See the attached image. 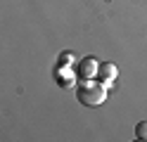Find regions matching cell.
<instances>
[{
  "instance_id": "cell-2",
  "label": "cell",
  "mask_w": 147,
  "mask_h": 142,
  "mask_svg": "<svg viewBox=\"0 0 147 142\" xmlns=\"http://www.w3.org/2000/svg\"><path fill=\"white\" fill-rule=\"evenodd\" d=\"M97 59L95 57H86V59H81L78 64H76V69H74V73H76V78L81 81V83H86V81H93V78H97Z\"/></svg>"
},
{
  "instance_id": "cell-1",
  "label": "cell",
  "mask_w": 147,
  "mask_h": 142,
  "mask_svg": "<svg viewBox=\"0 0 147 142\" xmlns=\"http://www.w3.org/2000/svg\"><path fill=\"white\" fill-rule=\"evenodd\" d=\"M76 97L86 107H97V104H102L107 100V88L102 83H97V81H86V83L78 85Z\"/></svg>"
},
{
  "instance_id": "cell-5",
  "label": "cell",
  "mask_w": 147,
  "mask_h": 142,
  "mask_svg": "<svg viewBox=\"0 0 147 142\" xmlns=\"http://www.w3.org/2000/svg\"><path fill=\"white\" fill-rule=\"evenodd\" d=\"M69 59H76V57H74L71 52H64V55L59 57V64H62V66H64V64H69Z\"/></svg>"
},
{
  "instance_id": "cell-4",
  "label": "cell",
  "mask_w": 147,
  "mask_h": 142,
  "mask_svg": "<svg viewBox=\"0 0 147 142\" xmlns=\"http://www.w3.org/2000/svg\"><path fill=\"white\" fill-rule=\"evenodd\" d=\"M135 137L138 140H147V121H140L135 126Z\"/></svg>"
},
{
  "instance_id": "cell-3",
  "label": "cell",
  "mask_w": 147,
  "mask_h": 142,
  "mask_svg": "<svg viewBox=\"0 0 147 142\" xmlns=\"http://www.w3.org/2000/svg\"><path fill=\"white\" fill-rule=\"evenodd\" d=\"M116 76H119V69L112 64V62H102L97 66V81L105 85V88H109L114 81H116Z\"/></svg>"
}]
</instances>
